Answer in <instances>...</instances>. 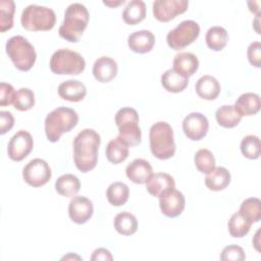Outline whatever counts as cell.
I'll return each instance as SVG.
<instances>
[{"label": "cell", "mask_w": 261, "mask_h": 261, "mask_svg": "<svg viewBox=\"0 0 261 261\" xmlns=\"http://www.w3.org/2000/svg\"><path fill=\"white\" fill-rule=\"evenodd\" d=\"M100 135L93 128L81 130L73 140V161L82 172L93 170L98 162Z\"/></svg>", "instance_id": "6da1fadb"}, {"label": "cell", "mask_w": 261, "mask_h": 261, "mask_svg": "<svg viewBox=\"0 0 261 261\" xmlns=\"http://www.w3.org/2000/svg\"><path fill=\"white\" fill-rule=\"evenodd\" d=\"M90 19L87 7L82 3H72L64 12V19L59 27V36L67 42L76 43L82 38Z\"/></svg>", "instance_id": "7a4b0ae2"}, {"label": "cell", "mask_w": 261, "mask_h": 261, "mask_svg": "<svg viewBox=\"0 0 261 261\" xmlns=\"http://www.w3.org/2000/svg\"><path fill=\"white\" fill-rule=\"evenodd\" d=\"M79 122L77 113L68 107H57L45 118V134L48 141L58 142L62 134L70 132Z\"/></svg>", "instance_id": "3957f363"}, {"label": "cell", "mask_w": 261, "mask_h": 261, "mask_svg": "<svg viewBox=\"0 0 261 261\" xmlns=\"http://www.w3.org/2000/svg\"><path fill=\"white\" fill-rule=\"evenodd\" d=\"M151 153L160 160L171 158L175 153L173 130L165 121L155 122L149 132Z\"/></svg>", "instance_id": "277c9868"}, {"label": "cell", "mask_w": 261, "mask_h": 261, "mask_svg": "<svg viewBox=\"0 0 261 261\" xmlns=\"http://www.w3.org/2000/svg\"><path fill=\"white\" fill-rule=\"evenodd\" d=\"M5 50L14 66L20 71H29L36 62L37 53L35 48L22 36L9 38L6 42Z\"/></svg>", "instance_id": "5b68a950"}, {"label": "cell", "mask_w": 261, "mask_h": 261, "mask_svg": "<svg viewBox=\"0 0 261 261\" xmlns=\"http://www.w3.org/2000/svg\"><path fill=\"white\" fill-rule=\"evenodd\" d=\"M118 128V137L128 146L134 147L141 143L142 132L139 126V114L132 107L120 108L114 117Z\"/></svg>", "instance_id": "8992f818"}, {"label": "cell", "mask_w": 261, "mask_h": 261, "mask_svg": "<svg viewBox=\"0 0 261 261\" xmlns=\"http://www.w3.org/2000/svg\"><path fill=\"white\" fill-rule=\"evenodd\" d=\"M20 22L22 28L30 32L50 31L55 25L56 15L51 8L31 4L22 10Z\"/></svg>", "instance_id": "52a82bcc"}, {"label": "cell", "mask_w": 261, "mask_h": 261, "mask_svg": "<svg viewBox=\"0 0 261 261\" xmlns=\"http://www.w3.org/2000/svg\"><path fill=\"white\" fill-rule=\"evenodd\" d=\"M49 66L55 74L77 75L85 70L86 61L79 52L65 48L59 49L52 54Z\"/></svg>", "instance_id": "ba28073f"}, {"label": "cell", "mask_w": 261, "mask_h": 261, "mask_svg": "<svg viewBox=\"0 0 261 261\" xmlns=\"http://www.w3.org/2000/svg\"><path fill=\"white\" fill-rule=\"evenodd\" d=\"M200 35V25L194 20H184L166 36L167 45L173 50H181L194 43Z\"/></svg>", "instance_id": "9c48e42d"}, {"label": "cell", "mask_w": 261, "mask_h": 261, "mask_svg": "<svg viewBox=\"0 0 261 261\" xmlns=\"http://www.w3.org/2000/svg\"><path fill=\"white\" fill-rule=\"evenodd\" d=\"M52 175L49 164L41 158L31 160L22 169V177L24 181L33 187L40 188L46 185Z\"/></svg>", "instance_id": "30bf717a"}, {"label": "cell", "mask_w": 261, "mask_h": 261, "mask_svg": "<svg viewBox=\"0 0 261 261\" xmlns=\"http://www.w3.org/2000/svg\"><path fill=\"white\" fill-rule=\"evenodd\" d=\"M34 141L32 135L27 130H18L8 142L7 154L13 161H21L32 152Z\"/></svg>", "instance_id": "8fae6325"}, {"label": "cell", "mask_w": 261, "mask_h": 261, "mask_svg": "<svg viewBox=\"0 0 261 261\" xmlns=\"http://www.w3.org/2000/svg\"><path fill=\"white\" fill-rule=\"evenodd\" d=\"M188 6L187 0H156L153 2V15L157 20L167 22L184 13Z\"/></svg>", "instance_id": "7c38bea8"}, {"label": "cell", "mask_w": 261, "mask_h": 261, "mask_svg": "<svg viewBox=\"0 0 261 261\" xmlns=\"http://www.w3.org/2000/svg\"><path fill=\"white\" fill-rule=\"evenodd\" d=\"M209 121L200 112H192L182 120V130L186 137L192 141L202 140L208 133Z\"/></svg>", "instance_id": "4fadbf2b"}, {"label": "cell", "mask_w": 261, "mask_h": 261, "mask_svg": "<svg viewBox=\"0 0 261 261\" xmlns=\"http://www.w3.org/2000/svg\"><path fill=\"white\" fill-rule=\"evenodd\" d=\"M186 206V198L184 194L172 189L159 197V207L165 216L174 218L180 215Z\"/></svg>", "instance_id": "5bb4252c"}, {"label": "cell", "mask_w": 261, "mask_h": 261, "mask_svg": "<svg viewBox=\"0 0 261 261\" xmlns=\"http://www.w3.org/2000/svg\"><path fill=\"white\" fill-rule=\"evenodd\" d=\"M93 212L92 201L84 196H75L69 202L68 216L76 224L86 223L92 217Z\"/></svg>", "instance_id": "9a60e30c"}, {"label": "cell", "mask_w": 261, "mask_h": 261, "mask_svg": "<svg viewBox=\"0 0 261 261\" xmlns=\"http://www.w3.org/2000/svg\"><path fill=\"white\" fill-rule=\"evenodd\" d=\"M118 72V66L114 59L108 56L99 57L93 65V75L99 83L111 82Z\"/></svg>", "instance_id": "2e32d148"}, {"label": "cell", "mask_w": 261, "mask_h": 261, "mask_svg": "<svg viewBox=\"0 0 261 261\" xmlns=\"http://www.w3.org/2000/svg\"><path fill=\"white\" fill-rule=\"evenodd\" d=\"M175 188L173 177L165 172L153 173L146 181V190L153 197H160Z\"/></svg>", "instance_id": "e0dca14e"}, {"label": "cell", "mask_w": 261, "mask_h": 261, "mask_svg": "<svg viewBox=\"0 0 261 261\" xmlns=\"http://www.w3.org/2000/svg\"><path fill=\"white\" fill-rule=\"evenodd\" d=\"M155 44V36L151 31L141 30L130 34L127 38L128 48L140 54L150 52Z\"/></svg>", "instance_id": "ac0fdd59"}, {"label": "cell", "mask_w": 261, "mask_h": 261, "mask_svg": "<svg viewBox=\"0 0 261 261\" xmlns=\"http://www.w3.org/2000/svg\"><path fill=\"white\" fill-rule=\"evenodd\" d=\"M125 174L128 179L135 184H146L149 177L153 174L151 164L142 158L133 160L125 168Z\"/></svg>", "instance_id": "d6986e66"}, {"label": "cell", "mask_w": 261, "mask_h": 261, "mask_svg": "<svg viewBox=\"0 0 261 261\" xmlns=\"http://www.w3.org/2000/svg\"><path fill=\"white\" fill-rule=\"evenodd\" d=\"M58 95L69 102H80L87 95L86 86L77 80H68L58 86Z\"/></svg>", "instance_id": "ffe728a7"}, {"label": "cell", "mask_w": 261, "mask_h": 261, "mask_svg": "<svg viewBox=\"0 0 261 261\" xmlns=\"http://www.w3.org/2000/svg\"><path fill=\"white\" fill-rule=\"evenodd\" d=\"M173 69L185 77L192 76L199 68V60L197 56L190 52H181L173 58Z\"/></svg>", "instance_id": "44dd1931"}, {"label": "cell", "mask_w": 261, "mask_h": 261, "mask_svg": "<svg viewBox=\"0 0 261 261\" xmlns=\"http://www.w3.org/2000/svg\"><path fill=\"white\" fill-rule=\"evenodd\" d=\"M195 90L197 95L204 100H215L220 93V84L212 75L205 74L201 76L196 85Z\"/></svg>", "instance_id": "7402d4cb"}, {"label": "cell", "mask_w": 261, "mask_h": 261, "mask_svg": "<svg viewBox=\"0 0 261 261\" xmlns=\"http://www.w3.org/2000/svg\"><path fill=\"white\" fill-rule=\"evenodd\" d=\"M230 172L223 166L214 167L205 177V185L210 191H222L229 185Z\"/></svg>", "instance_id": "603a6c76"}, {"label": "cell", "mask_w": 261, "mask_h": 261, "mask_svg": "<svg viewBox=\"0 0 261 261\" xmlns=\"http://www.w3.org/2000/svg\"><path fill=\"white\" fill-rule=\"evenodd\" d=\"M233 106L241 116L255 115L259 112L261 106L259 95L251 92L244 93L237 99Z\"/></svg>", "instance_id": "cb8c5ba5"}, {"label": "cell", "mask_w": 261, "mask_h": 261, "mask_svg": "<svg viewBox=\"0 0 261 261\" xmlns=\"http://www.w3.org/2000/svg\"><path fill=\"white\" fill-rule=\"evenodd\" d=\"M80 189V179L71 173L62 174L55 181V190L62 197L71 198L79 193Z\"/></svg>", "instance_id": "d4e9b609"}, {"label": "cell", "mask_w": 261, "mask_h": 261, "mask_svg": "<svg viewBox=\"0 0 261 261\" xmlns=\"http://www.w3.org/2000/svg\"><path fill=\"white\" fill-rule=\"evenodd\" d=\"M128 146L119 138L116 137L108 142L105 150L106 158L112 164H119L128 157Z\"/></svg>", "instance_id": "484cf974"}, {"label": "cell", "mask_w": 261, "mask_h": 261, "mask_svg": "<svg viewBox=\"0 0 261 261\" xmlns=\"http://www.w3.org/2000/svg\"><path fill=\"white\" fill-rule=\"evenodd\" d=\"M189 84V79L177 73L173 68L167 69L161 75L162 87L170 93L182 92Z\"/></svg>", "instance_id": "4316f807"}, {"label": "cell", "mask_w": 261, "mask_h": 261, "mask_svg": "<svg viewBox=\"0 0 261 261\" xmlns=\"http://www.w3.org/2000/svg\"><path fill=\"white\" fill-rule=\"evenodd\" d=\"M146 4L142 0H132L122 12V19L125 23L135 25L143 21L146 17Z\"/></svg>", "instance_id": "83f0119b"}, {"label": "cell", "mask_w": 261, "mask_h": 261, "mask_svg": "<svg viewBox=\"0 0 261 261\" xmlns=\"http://www.w3.org/2000/svg\"><path fill=\"white\" fill-rule=\"evenodd\" d=\"M240 113L232 105L220 106L215 112V118L217 123L225 128H232L237 126L242 120Z\"/></svg>", "instance_id": "f1b7e54d"}, {"label": "cell", "mask_w": 261, "mask_h": 261, "mask_svg": "<svg viewBox=\"0 0 261 261\" xmlns=\"http://www.w3.org/2000/svg\"><path fill=\"white\" fill-rule=\"evenodd\" d=\"M115 230L122 236H132L138 229V220L136 216L129 212L118 213L113 220Z\"/></svg>", "instance_id": "f546056e"}, {"label": "cell", "mask_w": 261, "mask_h": 261, "mask_svg": "<svg viewBox=\"0 0 261 261\" xmlns=\"http://www.w3.org/2000/svg\"><path fill=\"white\" fill-rule=\"evenodd\" d=\"M205 41L209 49L213 51H221L227 44L228 34L224 28L214 25L207 31Z\"/></svg>", "instance_id": "4dcf8cb0"}, {"label": "cell", "mask_w": 261, "mask_h": 261, "mask_svg": "<svg viewBox=\"0 0 261 261\" xmlns=\"http://www.w3.org/2000/svg\"><path fill=\"white\" fill-rule=\"evenodd\" d=\"M129 196V189L127 185L122 181H115L112 182L106 191V198L108 202L112 206H121L124 205Z\"/></svg>", "instance_id": "1f68e13d"}, {"label": "cell", "mask_w": 261, "mask_h": 261, "mask_svg": "<svg viewBox=\"0 0 261 261\" xmlns=\"http://www.w3.org/2000/svg\"><path fill=\"white\" fill-rule=\"evenodd\" d=\"M251 225L252 223L240 211L233 213L227 222L228 232L233 238H243L248 234Z\"/></svg>", "instance_id": "d6a6232c"}, {"label": "cell", "mask_w": 261, "mask_h": 261, "mask_svg": "<svg viewBox=\"0 0 261 261\" xmlns=\"http://www.w3.org/2000/svg\"><path fill=\"white\" fill-rule=\"evenodd\" d=\"M251 223L261 219V201L259 198L251 197L244 200L239 210Z\"/></svg>", "instance_id": "836d02e7"}, {"label": "cell", "mask_w": 261, "mask_h": 261, "mask_svg": "<svg viewBox=\"0 0 261 261\" xmlns=\"http://www.w3.org/2000/svg\"><path fill=\"white\" fill-rule=\"evenodd\" d=\"M15 3L13 0L0 1V32L4 33L13 27Z\"/></svg>", "instance_id": "e575fe53"}, {"label": "cell", "mask_w": 261, "mask_h": 261, "mask_svg": "<svg viewBox=\"0 0 261 261\" xmlns=\"http://www.w3.org/2000/svg\"><path fill=\"white\" fill-rule=\"evenodd\" d=\"M241 152L248 159H257L260 156L261 144L260 139L257 136L249 135L243 138L241 142Z\"/></svg>", "instance_id": "d590c367"}, {"label": "cell", "mask_w": 261, "mask_h": 261, "mask_svg": "<svg viewBox=\"0 0 261 261\" xmlns=\"http://www.w3.org/2000/svg\"><path fill=\"white\" fill-rule=\"evenodd\" d=\"M196 168L202 173H209L215 167V158L208 149H200L194 156Z\"/></svg>", "instance_id": "8d00e7d4"}, {"label": "cell", "mask_w": 261, "mask_h": 261, "mask_svg": "<svg viewBox=\"0 0 261 261\" xmlns=\"http://www.w3.org/2000/svg\"><path fill=\"white\" fill-rule=\"evenodd\" d=\"M13 107L18 111H28L35 105V94L32 90L28 88H21L16 91Z\"/></svg>", "instance_id": "74e56055"}, {"label": "cell", "mask_w": 261, "mask_h": 261, "mask_svg": "<svg viewBox=\"0 0 261 261\" xmlns=\"http://www.w3.org/2000/svg\"><path fill=\"white\" fill-rule=\"evenodd\" d=\"M220 259L222 261H243L246 259V255L242 247L238 245H228L221 251Z\"/></svg>", "instance_id": "f35d334b"}, {"label": "cell", "mask_w": 261, "mask_h": 261, "mask_svg": "<svg viewBox=\"0 0 261 261\" xmlns=\"http://www.w3.org/2000/svg\"><path fill=\"white\" fill-rule=\"evenodd\" d=\"M248 60L251 65L259 68L261 66V44L260 42L256 41L249 45L247 50Z\"/></svg>", "instance_id": "ab89813d"}, {"label": "cell", "mask_w": 261, "mask_h": 261, "mask_svg": "<svg viewBox=\"0 0 261 261\" xmlns=\"http://www.w3.org/2000/svg\"><path fill=\"white\" fill-rule=\"evenodd\" d=\"M14 88L7 83L0 84V105L1 106H8L13 103L14 96H15Z\"/></svg>", "instance_id": "60d3db41"}, {"label": "cell", "mask_w": 261, "mask_h": 261, "mask_svg": "<svg viewBox=\"0 0 261 261\" xmlns=\"http://www.w3.org/2000/svg\"><path fill=\"white\" fill-rule=\"evenodd\" d=\"M14 125V117L9 111H0V134L4 135Z\"/></svg>", "instance_id": "b9f144b4"}, {"label": "cell", "mask_w": 261, "mask_h": 261, "mask_svg": "<svg viewBox=\"0 0 261 261\" xmlns=\"http://www.w3.org/2000/svg\"><path fill=\"white\" fill-rule=\"evenodd\" d=\"M113 257L110 253V251H108L105 248H99L96 249L92 256H91V260L92 261H98V260H112Z\"/></svg>", "instance_id": "7bdbcfd3"}, {"label": "cell", "mask_w": 261, "mask_h": 261, "mask_svg": "<svg viewBox=\"0 0 261 261\" xmlns=\"http://www.w3.org/2000/svg\"><path fill=\"white\" fill-rule=\"evenodd\" d=\"M259 234H260V229L257 230V232H256V234L254 237V240H253V245L255 246L257 251H260V249H259V245H260V243H259Z\"/></svg>", "instance_id": "ee69618b"}, {"label": "cell", "mask_w": 261, "mask_h": 261, "mask_svg": "<svg viewBox=\"0 0 261 261\" xmlns=\"http://www.w3.org/2000/svg\"><path fill=\"white\" fill-rule=\"evenodd\" d=\"M125 1L124 0H121V1H118V2H109V1H103V3L105 4V5H107V6H118V5H120V4H123Z\"/></svg>", "instance_id": "f6af8a7d"}]
</instances>
